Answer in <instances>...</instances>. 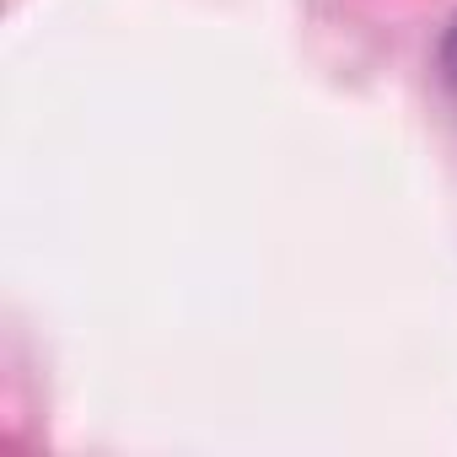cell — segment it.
Segmentation results:
<instances>
[{
    "mask_svg": "<svg viewBox=\"0 0 457 457\" xmlns=\"http://www.w3.org/2000/svg\"><path fill=\"white\" fill-rule=\"evenodd\" d=\"M441 81H446V97L457 103V22H452L446 38H441Z\"/></svg>",
    "mask_w": 457,
    "mask_h": 457,
    "instance_id": "6da1fadb",
    "label": "cell"
}]
</instances>
